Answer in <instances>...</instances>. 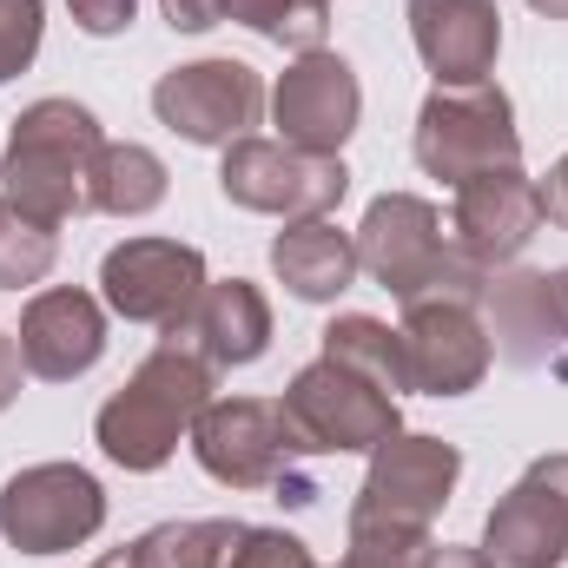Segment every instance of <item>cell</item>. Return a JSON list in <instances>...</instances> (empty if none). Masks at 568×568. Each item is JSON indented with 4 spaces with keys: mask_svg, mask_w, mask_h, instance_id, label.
Segmentation results:
<instances>
[{
    "mask_svg": "<svg viewBox=\"0 0 568 568\" xmlns=\"http://www.w3.org/2000/svg\"><path fill=\"white\" fill-rule=\"evenodd\" d=\"M212 390H219V371L192 344L165 337L159 351H145V364L126 377V390H113L100 404V417H93V436H100L106 463H120L133 476L165 469L179 456V443L192 436L199 410L212 404Z\"/></svg>",
    "mask_w": 568,
    "mask_h": 568,
    "instance_id": "cell-1",
    "label": "cell"
},
{
    "mask_svg": "<svg viewBox=\"0 0 568 568\" xmlns=\"http://www.w3.org/2000/svg\"><path fill=\"white\" fill-rule=\"evenodd\" d=\"M456 476H463V449L443 436L397 429L390 443H377L364 489L351 503V549H384L417 562L429 549V523L456 496Z\"/></svg>",
    "mask_w": 568,
    "mask_h": 568,
    "instance_id": "cell-2",
    "label": "cell"
},
{
    "mask_svg": "<svg viewBox=\"0 0 568 568\" xmlns=\"http://www.w3.org/2000/svg\"><path fill=\"white\" fill-rule=\"evenodd\" d=\"M100 120L80 100H33L13 133H7V159H0V192L7 205H20L40 225H67L80 212H93V165H100Z\"/></svg>",
    "mask_w": 568,
    "mask_h": 568,
    "instance_id": "cell-3",
    "label": "cell"
},
{
    "mask_svg": "<svg viewBox=\"0 0 568 568\" xmlns=\"http://www.w3.org/2000/svg\"><path fill=\"white\" fill-rule=\"evenodd\" d=\"M357 239V272L384 284L397 304H417V297H483V265H469L449 232H443V212L417 199V192H384L371 199L364 225L351 232Z\"/></svg>",
    "mask_w": 568,
    "mask_h": 568,
    "instance_id": "cell-4",
    "label": "cell"
},
{
    "mask_svg": "<svg viewBox=\"0 0 568 568\" xmlns=\"http://www.w3.org/2000/svg\"><path fill=\"white\" fill-rule=\"evenodd\" d=\"M192 456L225 489H278V503H317V489L297 476V436L272 397H212L192 424Z\"/></svg>",
    "mask_w": 568,
    "mask_h": 568,
    "instance_id": "cell-5",
    "label": "cell"
},
{
    "mask_svg": "<svg viewBox=\"0 0 568 568\" xmlns=\"http://www.w3.org/2000/svg\"><path fill=\"white\" fill-rule=\"evenodd\" d=\"M417 165L429 179H443L449 192L469 185L476 172H503V165H523V133H516V106L496 80H476V87H436L424 106H417Z\"/></svg>",
    "mask_w": 568,
    "mask_h": 568,
    "instance_id": "cell-6",
    "label": "cell"
},
{
    "mask_svg": "<svg viewBox=\"0 0 568 568\" xmlns=\"http://www.w3.org/2000/svg\"><path fill=\"white\" fill-rule=\"evenodd\" d=\"M278 410L297 436V456H371L377 443H390L404 429V410L384 384H371L331 357H317L291 377Z\"/></svg>",
    "mask_w": 568,
    "mask_h": 568,
    "instance_id": "cell-7",
    "label": "cell"
},
{
    "mask_svg": "<svg viewBox=\"0 0 568 568\" xmlns=\"http://www.w3.org/2000/svg\"><path fill=\"white\" fill-rule=\"evenodd\" d=\"M106 529V489L80 463H33L0 489V536L20 556H67Z\"/></svg>",
    "mask_w": 568,
    "mask_h": 568,
    "instance_id": "cell-8",
    "label": "cell"
},
{
    "mask_svg": "<svg viewBox=\"0 0 568 568\" xmlns=\"http://www.w3.org/2000/svg\"><path fill=\"white\" fill-rule=\"evenodd\" d=\"M219 192L239 212H265V219H324L331 205H344L351 192V165L324 159V152H297L284 140H239L219 159Z\"/></svg>",
    "mask_w": 568,
    "mask_h": 568,
    "instance_id": "cell-9",
    "label": "cell"
},
{
    "mask_svg": "<svg viewBox=\"0 0 568 568\" xmlns=\"http://www.w3.org/2000/svg\"><path fill=\"white\" fill-rule=\"evenodd\" d=\"M152 113L185 145H239L265 120V80H258V67H245L232 53H212V60L159 73Z\"/></svg>",
    "mask_w": 568,
    "mask_h": 568,
    "instance_id": "cell-10",
    "label": "cell"
},
{
    "mask_svg": "<svg viewBox=\"0 0 568 568\" xmlns=\"http://www.w3.org/2000/svg\"><path fill=\"white\" fill-rule=\"evenodd\" d=\"M397 337H404V371H410L417 397H469L496 364V344H489V324H483L476 297H417V304H404Z\"/></svg>",
    "mask_w": 568,
    "mask_h": 568,
    "instance_id": "cell-11",
    "label": "cell"
},
{
    "mask_svg": "<svg viewBox=\"0 0 568 568\" xmlns=\"http://www.w3.org/2000/svg\"><path fill=\"white\" fill-rule=\"evenodd\" d=\"M272 120H278V140L297 152H324L337 159L344 140L357 133L364 120V87H357V67L331 47H311V53H291V67L272 87Z\"/></svg>",
    "mask_w": 568,
    "mask_h": 568,
    "instance_id": "cell-12",
    "label": "cell"
},
{
    "mask_svg": "<svg viewBox=\"0 0 568 568\" xmlns=\"http://www.w3.org/2000/svg\"><path fill=\"white\" fill-rule=\"evenodd\" d=\"M489 568H562L568 562V456H536L483 523Z\"/></svg>",
    "mask_w": 568,
    "mask_h": 568,
    "instance_id": "cell-13",
    "label": "cell"
},
{
    "mask_svg": "<svg viewBox=\"0 0 568 568\" xmlns=\"http://www.w3.org/2000/svg\"><path fill=\"white\" fill-rule=\"evenodd\" d=\"M205 252L179 245V239H126L100 258V297L126 317V324H159L172 331L199 291H205Z\"/></svg>",
    "mask_w": 568,
    "mask_h": 568,
    "instance_id": "cell-14",
    "label": "cell"
},
{
    "mask_svg": "<svg viewBox=\"0 0 568 568\" xmlns=\"http://www.w3.org/2000/svg\"><path fill=\"white\" fill-rule=\"evenodd\" d=\"M542 225H549V212H542V185H536L523 165L476 172L469 185H456V205H449V245H456L469 265H483V272L516 265Z\"/></svg>",
    "mask_w": 568,
    "mask_h": 568,
    "instance_id": "cell-15",
    "label": "cell"
},
{
    "mask_svg": "<svg viewBox=\"0 0 568 568\" xmlns=\"http://www.w3.org/2000/svg\"><path fill=\"white\" fill-rule=\"evenodd\" d=\"M13 344H20L27 377H40V384H73V377H87V371L106 357V311H100V297L80 291V284L33 291L27 311H20Z\"/></svg>",
    "mask_w": 568,
    "mask_h": 568,
    "instance_id": "cell-16",
    "label": "cell"
},
{
    "mask_svg": "<svg viewBox=\"0 0 568 568\" xmlns=\"http://www.w3.org/2000/svg\"><path fill=\"white\" fill-rule=\"evenodd\" d=\"M404 20L436 87H476L496 73V53H503L496 0H404Z\"/></svg>",
    "mask_w": 568,
    "mask_h": 568,
    "instance_id": "cell-17",
    "label": "cell"
},
{
    "mask_svg": "<svg viewBox=\"0 0 568 568\" xmlns=\"http://www.w3.org/2000/svg\"><path fill=\"white\" fill-rule=\"evenodd\" d=\"M483 324H489V344L503 364L516 371H542L556 357V344L568 337L562 304H556V278L549 272H489L483 278Z\"/></svg>",
    "mask_w": 568,
    "mask_h": 568,
    "instance_id": "cell-18",
    "label": "cell"
},
{
    "mask_svg": "<svg viewBox=\"0 0 568 568\" xmlns=\"http://www.w3.org/2000/svg\"><path fill=\"white\" fill-rule=\"evenodd\" d=\"M165 337L192 344L212 371H245L272 351V304L252 278H212Z\"/></svg>",
    "mask_w": 568,
    "mask_h": 568,
    "instance_id": "cell-19",
    "label": "cell"
},
{
    "mask_svg": "<svg viewBox=\"0 0 568 568\" xmlns=\"http://www.w3.org/2000/svg\"><path fill=\"white\" fill-rule=\"evenodd\" d=\"M272 272L297 304H337L357 284V239L331 219H291L272 239Z\"/></svg>",
    "mask_w": 568,
    "mask_h": 568,
    "instance_id": "cell-20",
    "label": "cell"
},
{
    "mask_svg": "<svg viewBox=\"0 0 568 568\" xmlns=\"http://www.w3.org/2000/svg\"><path fill=\"white\" fill-rule=\"evenodd\" d=\"M165 159L140 140H106L100 145V165H93V212L106 219H145L165 205Z\"/></svg>",
    "mask_w": 568,
    "mask_h": 568,
    "instance_id": "cell-21",
    "label": "cell"
},
{
    "mask_svg": "<svg viewBox=\"0 0 568 568\" xmlns=\"http://www.w3.org/2000/svg\"><path fill=\"white\" fill-rule=\"evenodd\" d=\"M317 337H324V351H317V357L351 364L357 377L384 384L390 397H404V390H410V371H404V337H397L384 317H371V311H337Z\"/></svg>",
    "mask_w": 568,
    "mask_h": 568,
    "instance_id": "cell-22",
    "label": "cell"
},
{
    "mask_svg": "<svg viewBox=\"0 0 568 568\" xmlns=\"http://www.w3.org/2000/svg\"><path fill=\"white\" fill-rule=\"evenodd\" d=\"M239 529L245 523H225V516L159 523V529H145L140 542H126V549H133V568H225Z\"/></svg>",
    "mask_w": 568,
    "mask_h": 568,
    "instance_id": "cell-23",
    "label": "cell"
},
{
    "mask_svg": "<svg viewBox=\"0 0 568 568\" xmlns=\"http://www.w3.org/2000/svg\"><path fill=\"white\" fill-rule=\"evenodd\" d=\"M225 20L252 27L284 53H311L331 33V0H225Z\"/></svg>",
    "mask_w": 568,
    "mask_h": 568,
    "instance_id": "cell-24",
    "label": "cell"
},
{
    "mask_svg": "<svg viewBox=\"0 0 568 568\" xmlns=\"http://www.w3.org/2000/svg\"><path fill=\"white\" fill-rule=\"evenodd\" d=\"M60 258V232L27 219L20 205L0 199V291H20V284H40Z\"/></svg>",
    "mask_w": 568,
    "mask_h": 568,
    "instance_id": "cell-25",
    "label": "cell"
},
{
    "mask_svg": "<svg viewBox=\"0 0 568 568\" xmlns=\"http://www.w3.org/2000/svg\"><path fill=\"white\" fill-rule=\"evenodd\" d=\"M40 33H47V0H0V87L33 67Z\"/></svg>",
    "mask_w": 568,
    "mask_h": 568,
    "instance_id": "cell-26",
    "label": "cell"
},
{
    "mask_svg": "<svg viewBox=\"0 0 568 568\" xmlns=\"http://www.w3.org/2000/svg\"><path fill=\"white\" fill-rule=\"evenodd\" d=\"M225 568H317V556L297 536H284V529H239Z\"/></svg>",
    "mask_w": 568,
    "mask_h": 568,
    "instance_id": "cell-27",
    "label": "cell"
},
{
    "mask_svg": "<svg viewBox=\"0 0 568 568\" xmlns=\"http://www.w3.org/2000/svg\"><path fill=\"white\" fill-rule=\"evenodd\" d=\"M67 13H73L80 33L113 40V33H126V27L140 20V0H67Z\"/></svg>",
    "mask_w": 568,
    "mask_h": 568,
    "instance_id": "cell-28",
    "label": "cell"
},
{
    "mask_svg": "<svg viewBox=\"0 0 568 568\" xmlns=\"http://www.w3.org/2000/svg\"><path fill=\"white\" fill-rule=\"evenodd\" d=\"M159 13H165L172 33H205V27L225 20V0H159Z\"/></svg>",
    "mask_w": 568,
    "mask_h": 568,
    "instance_id": "cell-29",
    "label": "cell"
},
{
    "mask_svg": "<svg viewBox=\"0 0 568 568\" xmlns=\"http://www.w3.org/2000/svg\"><path fill=\"white\" fill-rule=\"evenodd\" d=\"M542 185V212H549V225H562L568 232V152L549 165V179H536Z\"/></svg>",
    "mask_w": 568,
    "mask_h": 568,
    "instance_id": "cell-30",
    "label": "cell"
},
{
    "mask_svg": "<svg viewBox=\"0 0 568 568\" xmlns=\"http://www.w3.org/2000/svg\"><path fill=\"white\" fill-rule=\"evenodd\" d=\"M20 377H27V364H20V344H13V331H0V410L20 397Z\"/></svg>",
    "mask_w": 568,
    "mask_h": 568,
    "instance_id": "cell-31",
    "label": "cell"
},
{
    "mask_svg": "<svg viewBox=\"0 0 568 568\" xmlns=\"http://www.w3.org/2000/svg\"><path fill=\"white\" fill-rule=\"evenodd\" d=\"M417 568H489V562H483V549H456V542H436L429 536V549L417 556Z\"/></svg>",
    "mask_w": 568,
    "mask_h": 568,
    "instance_id": "cell-32",
    "label": "cell"
},
{
    "mask_svg": "<svg viewBox=\"0 0 568 568\" xmlns=\"http://www.w3.org/2000/svg\"><path fill=\"white\" fill-rule=\"evenodd\" d=\"M337 568H417L410 556H384V549H344Z\"/></svg>",
    "mask_w": 568,
    "mask_h": 568,
    "instance_id": "cell-33",
    "label": "cell"
},
{
    "mask_svg": "<svg viewBox=\"0 0 568 568\" xmlns=\"http://www.w3.org/2000/svg\"><path fill=\"white\" fill-rule=\"evenodd\" d=\"M87 568H133V549H106L100 562H87Z\"/></svg>",
    "mask_w": 568,
    "mask_h": 568,
    "instance_id": "cell-34",
    "label": "cell"
},
{
    "mask_svg": "<svg viewBox=\"0 0 568 568\" xmlns=\"http://www.w3.org/2000/svg\"><path fill=\"white\" fill-rule=\"evenodd\" d=\"M529 7H536L542 20H568V0H529Z\"/></svg>",
    "mask_w": 568,
    "mask_h": 568,
    "instance_id": "cell-35",
    "label": "cell"
},
{
    "mask_svg": "<svg viewBox=\"0 0 568 568\" xmlns=\"http://www.w3.org/2000/svg\"><path fill=\"white\" fill-rule=\"evenodd\" d=\"M549 278H556V304H562V324H568V265L562 272H549Z\"/></svg>",
    "mask_w": 568,
    "mask_h": 568,
    "instance_id": "cell-36",
    "label": "cell"
}]
</instances>
